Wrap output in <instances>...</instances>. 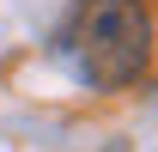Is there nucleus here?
Masks as SVG:
<instances>
[{
	"instance_id": "nucleus-1",
	"label": "nucleus",
	"mask_w": 158,
	"mask_h": 152,
	"mask_svg": "<svg viewBox=\"0 0 158 152\" xmlns=\"http://www.w3.org/2000/svg\"><path fill=\"white\" fill-rule=\"evenodd\" d=\"M55 61L91 91H122L152 61V19L140 0H79L55 31Z\"/></svg>"
}]
</instances>
